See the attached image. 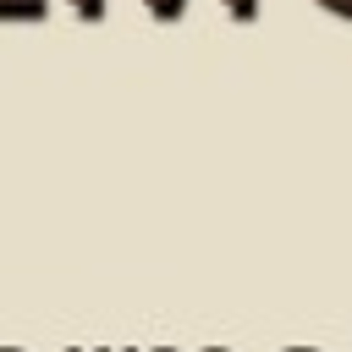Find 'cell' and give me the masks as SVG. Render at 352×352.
<instances>
[{"mask_svg":"<svg viewBox=\"0 0 352 352\" xmlns=\"http://www.w3.org/2000/svg\"><path fill=\"white\" fill-rule=\"evenodd\" d=\"M148 16H154V22H182V16H187V0H154Z\"/></svg>","mask_w":352,"mask_h":352,"instance_id":"obj_1","label":"cell"},{"mask_svg":"<svg viewBox=\"0 0 352 352\" xmlns=\"http://www.w3.org/2000/svg\"><path fill=\"white\" fill-rule=\"evenodd\" d=\"M77 22H104V0H72Z\"/></svg>","mask_w":352,"mask_h":352,"instance_id":"obj_2","label":"cell"},{"mask_svg":"<svg viewBox=\"0 0 352 352\" xmlns=\"http://www.w3.org/2000/svg\"><path fill=\"white\" fill-rule=\"evenodd\" d=\"M220 6H226L236 22H253V16H258V0H220Z\"/></svg>","mask_w":352,"mask_h":352,"instance_id":"obj_3","label":"cell"},{"mask_svg":"<svg viewBox=\"0 0 352 352\" xmlns=\"http://www.w3.org/2000/svg\"><path fill=\"white\" fill-rule=\"evenodd\" d=\"M314 6H324V11L341 16V22H352V0H314Z\"/></svg>","mask_w":352,"mask_h":352,"instance_id":"obj_4","label":"cell"},{"mask_svg":"<svg viewBox=\"0 0 352 352\" xmlns=\"http://www.w3.org/2000/svg\"><path fill=\"white\" fill-rule=\"evenodd\" d=\"M0 352H22V346H0Z\"/></svg>","mask_w":352,"mask_h":352,"instance_id":"obj_5","label":"cell"},{"mask_svg":"<svg viewBox=\"0 0 352 352\" xmlns=\"http://www.w3.org/2000/svg\"><path fill=\"white\" fill-rule=\"evenodd\" d=\"M66 352H82V346H66Z\"/></svg>","mask_w":352,"mask_h":352,"instance_id":"obj_6","label":"cell"},{"mask_svg":"<svg viewBox=\"0 0 352 352\" xmlns=\"http://www.w3.org/2000/svg\"><path fill=\"white\" fill-rule=\"evenodd\" d=\"M143 6H154V0H143Z\"/></svg>","mask_w":352,"mask_h":352,"instance_id":"obj_7","label":"cell"}]
</instances>
